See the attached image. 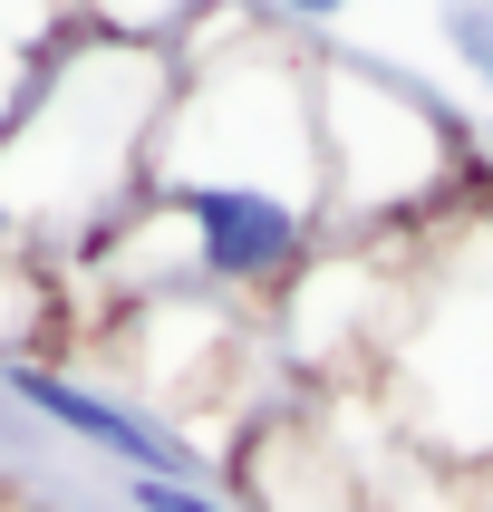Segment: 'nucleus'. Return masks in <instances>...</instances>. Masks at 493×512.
<instances>
[{
    "instance_id": "f257e3e1",
    "label": "nucleus",
    "mask_w": 493,
    "mask_h": 512,
    "mask_svg": "<svg viewBox=\"0 0 493 512\" xmlns=\"http://www.w3.org/2000/svg\"><path fill=\"white\" fill-rule=\"evenodd\" d=\"M194 242V271L223 290L290 281L310 261V194H271V184H165Z\"/></svg>"
},
{
    "instance_id": "f03ea898",
    "label": "nucleus",
    "mask_w": 493,
    "mask_h": 512,
    "mask_svg": "<svg viewBox=\"0 0 493 512\" xmlns=\"http://www.w3.org/2000/svg\"><path fill=\"white\" fill-rule=\"evenodd\" d=\"M10 397L29 406V416H49L58 435H78V445H97V455H116L126 474H145V484H184L194 474V455L174 445L155 416H136V406L97 397V387H78V377H49V368H10Z\"/></svg>"
},
{
    "instance_id": "7ed1b4c3",
    "label": "nucleus",
    "mask_w": 493,
    "mask_h": 512,
    "mask_svg": "<svg viewBox=\"0 0 493 512\" xmlns=\"http://www.w3.org/2000/svg\"><path fill=\"white\" fill-rule=\"evenodd\" d=\"M49 20H10V0H0V116L20 107L29 97V78H39V68H49Z\"/></svg>"
},
{
    "instance_id": "20e7f679",
    "label": "nucleus",
    "mask_w": 493,
    "mask_h": 512,
    "mask_svg": "<svg viewBox=\"0 0 493 512\" xmlns=\"http://www.w3.org/2000/svg\"><path fill=\"white\" fill-rule=\"evenodd\" d=\"M445 49L493 87V0H455V10H445Z\"/></svg>"
},
{
    "instance_id": "39448f33",
    "label": "nucleus",
    "mask_w": 493,
    "mask_h": 512,
    "mask_svg": "<svg viewBox=\"0 0 493 512\" xmlns=\"http://www.w3.org/2000/svg\"><path fill=\"white\" fill-rule=\"evenodd\" d=\"M126 503L136 512H232V503H213V493H194V484H145V474L126 484Z\"/></svg>"
},
{
    "instance_id": "423d86ee",
    "label": "nucleus",
    "mask_w": 493,
    "mask_h": 512,
    "mask_svg": "<svg viewBox=\"0 0 493 512\" xmlns=\"http://www.w3.org/2000/svg\"><path fill=\"white\" fill-rule=\"evenodd\" d=\"M261 10H271V20H290V29H329L348 0H261Z\"/></svg>"
},
{
    "instance_id": "0eeeda50",
    "label": "nucleus",
    "mask_w": 493,
    "mask_h": 512,
    "mask_svg": "<svg viewBox=\"0 0 493 512\" xmlns=\"http://www.w3.org/2000/svg\"><path fill=\"white\" fill-rule=\"evenodd\" d=\"M184 10H203V0H145V29H174Z\"/></svg>"
}]
</instances>
